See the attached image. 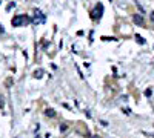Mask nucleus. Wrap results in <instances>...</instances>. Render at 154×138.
Returning a JSON list of instances; mask_svg holds the SVG:
<instances>
[{
  "label": "nucleus",
  "instance_id": "nucleus-1",
  "mask_svg": "<svg viewBox=\"0 0 154 138\" xmlns=\"http://www.w3.org/2000/svg\"><path fill=\"white\" fill-rule=\"evenodd\" d=\"M31 22V19H28V17H25V16H16V17H12V20H11V23H12V26H22V25H26V23H29Z\"/></svg>",
  "mask_w": 154,
  "mask_h": 138
},
{
  "label": "nucleus",
  "instance_id": "nucleus-2",
  "mask_svg": "<svg viewBox=\"0 0 154 138\" xmlns=\"http://www.w3.org/2000/svg\"><path fill=\"white\" fill-rule=\"evenodd\" d=\"M102 12H103V5H102V3L96 5V8L91 11V19H93V20L100 19V17H102Z\"/></svg>",
  "mask_w": 154,
  "mask_h": 138
},
{
  "label": "nucleus",
  "instance_id": "nucleus-3",
  "mask_svg": "<svg viewBox=\"0 0 154 138\" xmlns=\"http://www.w3.org/2000/svg\"><path fill=\"white\" fill-rule=\"evenodd\" d=\"M133 20H134V23H137V25H142V23H143L142 16H139V14H136V16L133 17Z\"/></svg>",
  "mask_w": 154,
  "mask_h": 138
},
{
  "label": "nucleus",
  "instance_id": "nucleus-4",
  "mask_svg": "<svg viewBox=\"0 0 154 138\" xmlns=\"http://www.w3.org/2000/svg\"><path fill=\"white\" fill-rule=\"evenodd\" d=\"M43 74H45L43 69H37V71L34 72V77H35V78H42V77H43Z\"/></svg>",
  "mask_w": 154,
  "mask_h": 138
},
{
  "label": "nucleus",
  "instance_id": "nucleus-5",
  "mask_svg": "<svg viewBox=\"0 0 154 138\" xmlns=\"http://www.w3.org/2000/svg\"><path fill=\"white\" fill-rule=\"evenodd\" d=\"M46 115H48V117H54L56 112H54L53 109H48V110H46Z\"/></svg>",
  "mask_w": 154,
  "mask_h": 138
},
{
  "label": "nucleus",
  "instance_id": "nucleus-6",
  "mask_svg": "<svg viewBox=\"0 0 154 138\" xmlns=\"http://www.w3.org/2000/svg\"><path fill=\"white\" fill-rule=\"evenodd\" d=\"M136 40H137V42H139L140 45H143V43H145V40H143V39H142V37H140V35H136Z\"/></svg>",
  "mask_w": 154,
  "mask_h": 138
},
{
  "label": "nucleus",
  "instance_id": "nucleus-7",
  "mask_svg": "<svg viewBox=\"0 0 154 138\" xmlns=\"http://www.w3.org/2000/svg\"><path fill=\"white\" fill-rule=\"evenodd\" d=\"M60 131L65 132V131H66V124H60Z\"/></svg>",
  "mask_w": 154,
  "mask_h": 138
},
{
  "label": "nucleus",
  "instance_id": "nucleus-8",
  "mask_svg": "<svg viewBox=\"0 0 154 138\" xmlns=\"http://www.w3.org/2000/svg\"><path fill=\"white\" fill-rule=\"evenodd\" d=\"M5 32V29H3V26H2V25H0V35H2Z\"/></svg>",
  "mask_w": 154,
  "mask_h": 138
},
{
  "label": "nucleus",
  "instance_id": "nucleus-9",
  "mask_svg": "<svg viewBox=\"0 0 154 138\" xmlns=\"http://www.w3.org/2000/svg\"><path fill=\"white\" fill-rule=\"evenodd\" d=\"M94 138H100V137H94Z\"/></svg>",
  "mask_w": 154,
  "mask_h": 138
}]
</instances>
